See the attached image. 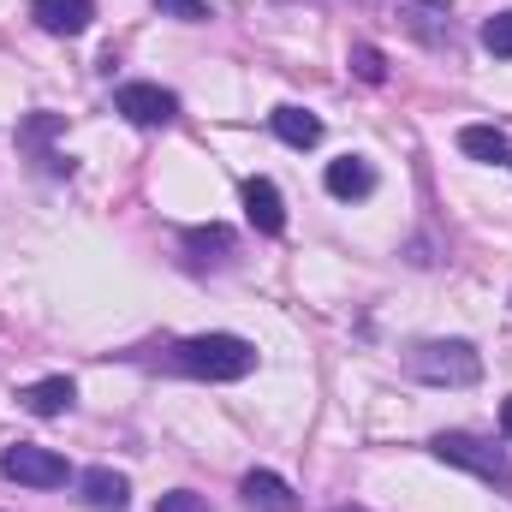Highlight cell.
I'll list each match as a JSON object with an SVG mask.
<instances>
[{"label": "cell", "instance_id": "6da1fadb", "mask_svg": "<svg viewBox=\"0 0 512 512\" xmlns=\"http://www.w3.org/2000/svg\"><path fill=\"white\" fill-rule=\"evenodd\" d=\"M173 364L203 382H245L256 370V346L239 334H191V340H179Z\"/></svg>", "mask_w": 512, "mask_h": 512}, {"label": "cell", "instance_id": "7a4b0ae2", "mask_svg": "<svg viewBox=\"0 0 512 512\" xmlns=\"http://www.w3.org/2000/svg\"><path fill=\"white\" fill-rule=\"evenodd\" d=\"M405 370L429 387H471L483 382V352L471 340H423L405 352Z\"/></svg>", "mask_w": 512, "mask_h": 512}, {"label": "cell", "instance_id": "3957f363", "mask_svg": "<svg viewBox=\"0 0 512 512\" xmlns=\"http://www.w3.org/2000/svg\"><path fill=\"white\" fill-rule=\"evenodd\" d=\"M429 453H435L441 465H459V471L483 477L489 489H512V453H507V447H495V441H483V435L447 429V435H435V441H429Z\"/></svg>", "mask_w": 512, "mask_h": 512}, {"label": "cell", "instance_id": "277c9868", "mask_svg": "<svg viewBox=\"0 0 512 512\" xmlns=\"http://www.w3.org/2000/svg\"><path fill=\"white\" fill-rule=\"evenodd\" d=\"M0 471L12 477V483H24V489H60L72 471H66V459L54 453V447H36V441H12L6 453H0Z\"/></svg>", "mask_w": 512, "mask_h": 512}, {"label": "cell", "instance_id": "5b68a950", "mask_svg": "<svg viewBox=\"0 0 512 512\" xmlns=\"http://www.w3.org/2000/svg\"><path fill=\"white\" fill-rule=\"evenodd\" d=\"M114 108L126 114L131 126H143V131L173 126V120H179V96L161 90V84H120V90H114Z\"/></svg>", "mask_w": 512, "mask_h": 512}, {"label": "cell", "instance_id": "8992f818", "mask_svg": "<svg viewBox=\"0 0 512 512\" xmlns=\"http://www.w3.org/2000/svg\"><path fill=\"white\" fill-rule=\"evenodd\" d=\"M322 185H328V197H340V203H364V197L376 191V167H370L364 155H340V161H328Z\"/></svg>", "mask_w": 512, "mask_h": 512}, {"label": "cell", "instance_id": "52a82bcc", "mask_svg": "<svg viewBox=\"0 0 512 512\" xmlns=\"http://www.w3.org/2000/svg\"><path fill=\"white\" fill-rule=\"evenodd\" d=\"M30 18L48 30V36H84L96 6L90 0H30Z\"/></svg>", "mask_w": 512, "mask_h": 512}, {"label": "cell", "instance_id": "ba28073f", "mask_svg": "<svg viewBox=\"0 0 512 512\" xmlns=\"http://www.w3.org/2000/svg\"><path fill=\"white\" fill-rule=\"evenodd\" d=\"M78 495H84V507H90V512H126L131 483L120 477V471L96 465V471H84V477H78Z\"/></svg>", "mask_w": 512, "mask_h": 512}, {"label": "cell", "instance_id": "9c48e42d", "mask_svg": "<svg viewBox=\"0 0 512 512\" xmlns=\"http://www.w3.org/2000/svg\"><path fill=\"white\" fill-rule=\"evenodd\" d=\"M72 399H78L72 376H42V382L18 387V405H24L30 417H60V411H72Z\"/></svg>", "mask_w": 512, "mask_h": 512}, {"label": "cell", "instance_id": "30bf717a", "mask_svg": "<svg viewBox=\"0 0 512 512\" xmlns=\"http://www.w3.org/2000/svg\"><path fill=\"white\" fill-rule=\"evenodd\" d=\"M239 495H245V507H256V512H298L292 483L274 477V471H251V477L239 483Z\"/></svg>", "mask_w": 512, "mask_h": 512}, {"label": "cell", "instance_id": "8fae6325", "mask_svg": "<svg viewBox=\"0 0 512 512\" xmlns=\"http://www.w3.org/2000/svg\"><path fill=\"white\" fill-rule=\"evenodd\" d=\"M245 221H251L256 233H286V203H280V191L268 185V179H251L245 185Z\"/></svg>", "mask_w": 512, "mask_h": 512}, {"label": "cell", "instance_id": "7c38bea8", "mask_svg": "<svg viewBox=\"0 0 512 512\" xmlns=\"http://www.w3.org/2000/svg\"><path fill=\"white\" fill-rule=\"evenodd\" d=\"M268 126H274V137H280L286 149H316V143H322V120H316L310 108H292V102H286V108H274V114H268Z\"/></svg>", "mask_w": 512, "mask_h": 512}, {"label": "cell", "instance_id": "4fadbf2b", "mask_svg": "<svg viewBox=\"0 0 512 512\" xmlns=\"http://www.w3.org/2000/svg\"><path fill=\"white\" fill-rule=\"evenodd\" d=\"M459 149L471 161H489V167H512V137L495 126H465L459 131Z\"/></svg>", "mask_w": 512, "mask_h": 512}, {"label": "cell", "instance_id": "5bb4252c", "mask_svg": "<svg viewBox=\"0 0 512 512\" xmlns=\"http://www.w3.org/2000/svg\"><path fill=\"white\" fill-rule=\"evenodd\" d=\"M185 251H191L197 268H209V262L221 268V262L233 256V233H227V227H197V233H185Z\"/></svg>", "mask_w": 512, "mask_h": 512}, {"label": "cell", "instance_id": "9a60e30c", "mask_svg": "<svg viewBox=\"0 0 512 512\" xmlns=\"http://www.w3.org/2000/svg\"><path fill=\"white\" fill-rule=\"evenodd\" d=\"M483 48H489L495 60H512V12H495V18L483 24Z\"/></svg>", "mask_w": 512, "mask_h": 512}, {"label": "cell", "instance_id": "2e32d148", "mask_svg": "<svg viewBox=\"0 0 512 512\" xmlns=\"http://www.w3.org/2000/svg\"><path fill=\"white\" fill-rule=\"evenodd\" d=\"M352 72H358L364 84H387V60H382V48L358 42V48H352Z\"/></svg>", "mask_w": 512, "mask_h": 512}, {"label": "cell", "instance_id": "e0dca14e", "mask_svg": "<svg viewBox=\"0 0 512 512\" xmlns=\"http://www.w3.org/2000/svg\"><path fill=\"white\" fill-rule=\"evenodd\" d=\"M155 12H167V18H179V24H209V18H215L209 0H155Z\"/></svg>", "mask_w": 512, "mask_h": 512}, {"label": "cell", "instance_id": "ac0fdd59", "mask_svg": "<svg viewBox=\"0 0 512 512\" xmlns=\"http://www.w3.org/2000/svg\"><path fill=\"white\" fill-rule=\"evenodd\" d=\"M60 131V114H30L24 126H18V143H30V149H42L48 137Z\"/></svg>", "mask_w": 512, "mask_h": 512}, {"label": "cell", "instance_id": "d6986e66", "mask_svg": "<svg viewBox=\"0 0 512 512\" xmlns=\"http://www.w3.org/2000/svg\"><path fill=\"white\" fill-rule=\"evenodd\" d=\"M155 512H209V495H191V489H173V495H161Z\"/></svg>", "mask_w": 512, "mask_h": 512}, {"label": "cell", "instance_id": "ffe728a7", "mask_svg": "<svg viewBox=\"0 0 512 512\" xmlns=\"http://www.w3.org/2000/svg\"><path fill=\"white\" fill-rule=\"evenodd\" d=\"M501 435H507V447H512V399L501 405Z\"/></svg>", "mask_w": 512, "mask_h": 512}, {"label": "cell", "instance_id": "44dd1931", "mask_svg": "<svg viewBox=\"0 0 512 512\" xmlns=\"http://www.w3.org/2000/svg\"><path fill=\"white\" fill-rule=\"evenodd\" d=\"M334 512H364V507H334Z\"/></svg>", "mask_w": 512, "mask_h": 512}]
</instances>
